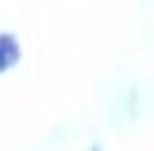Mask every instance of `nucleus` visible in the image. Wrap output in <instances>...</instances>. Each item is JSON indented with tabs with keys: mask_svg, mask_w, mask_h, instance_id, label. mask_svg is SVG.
Segmentation results:
<instances>
[{
	"mask_svg": "<svg viewBox=\"0 0 154 151\" xmlns=\"http://www.w3.org/2000/svg\"><path fill=\"white\" fill-rule=\"evenodd\" d=\"M19 59V46H16V40H12V37H0V71H6L12 62Z\"/></svg>",
	"mask_w": 154,
	"mask_h": 151,
	"instance_id": "1",
	"label": "nucleus"
}]
</instances>
